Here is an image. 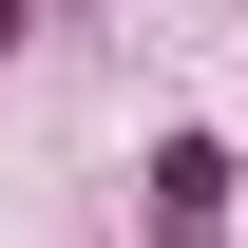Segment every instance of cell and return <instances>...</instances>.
<instances>
[{"instance_id":"cell-1","label":"cell","mask_w":248,"mask_h":248,"mask_svg":"<svg viewBox=\"0 0 248 248\" xmlns=\"http://www.w3.org/2000/svg\"><path fill=\"white\" fill-rule=\"evenodd\" d=\"M153 248H229V134H172L153 153Z\"/></svg>"}]
</instances>
